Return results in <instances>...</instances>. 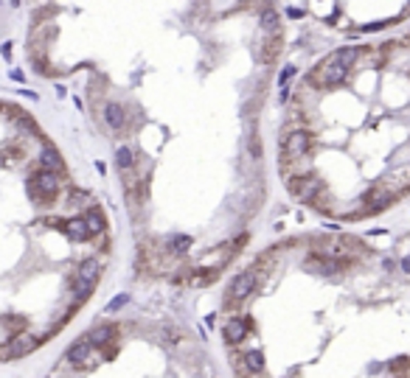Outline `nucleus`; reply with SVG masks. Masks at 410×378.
I'll use <instances>...</instances> for the list:
<instances>
[{
	"label": "nucleus",
	"instance_id": "obj_1",
	"mask_svg": "<svg viewBox=\"0 0 410 378\" xmlns=\"http://www.w3.org/2000/svg\"><path fill=\"white\" fill-rule=\"evenodd\" d=\"M28 194L34 196V199H43V202H51L53 196L59 194V188H62V179H59L56 171H48V168H40L37 174H31L26 182Z\"/></svg>",
	"mask_w": 410,
	"mask_h": 378
},
{
	"label": "nucleus",
	"instance_id": "obj_2",
	"mask_svg": "<svg viewBox=\"0 0 410 378\" xmlns=\"http://www.w3.org/2000/svg\"><path fill=\"white\" fill-rule=\"evenodd\" d=\"M256 283H259V269H256V266H253V269H245V272H239L233 280H230L228 294H225V303H228V305L245 303V300L253 294V289H256Z\"/></svg>",
	"mask_w": 410,
	"mask_h": 378
},
{
	"label": "nucleus",
	"instance_id": "obj_3",
	"mask_svg": "<svg viewBox=\"0 0 410 378\" xmlns=\"http://www.w3.org/2000/svg\"><path fill=\"white\" fill-rule=\"evenodd\" d=\"M40 345V336H31V333H14L9 342V359H23L28 353H34Z\"/></svg>",
	"mask_w": 410,
	"mask_h": 378
},
{
	"label": "nucleus",
	"instance_id": "obj_4",
	"mask_svg": "<svg viewBox=\"0 0 410 378\" xmlns=\"http://www.w3.org/2000/svg\"><path fill=\"white\" fill-rule=\"evenodd\" d=\"M222 336H225L228 345H239V342L247 336V320H242V317H230V320L222 325Z\"/></svg>",
	"mask_w": 410,
	"mask_h": 378
},
{
	"label": "nucleus",
	"instance_id": "obj_5",
	"mask_svg": "<svg viewBox=\"0 0 410 378\" xmlns=\"http://www.w3.org/2000/svg\"><path fill=\"white\" fill-rule=\"evenodd\" d=\"M90 353H93L90 339H79V342H73V345L68 347L65 359H68V362L73 364V367H85V364H87V359H90Z\"/></svg>",
	"mask_w": 410,
	"mask_h": 378
},
{
	"label": "nucleus",
	"instance_id": "obj_6",
	"mask_svg": "<svg viewBox=\"0 0 410 378\" xmlns=\"http://www.w3.org/2000/svg\"><path fill=\"white\" fill-rule=\"evenodd\" d=\"M40 168H48V171H65V160L62 154L56 152V146H51V143H45L43 152H40Z\"/></svg>",
	"mask_w": 410,
	"mask_h": 378
},
{
	"label": "nucleus",
	"instance_id": "obj_7",
	"mask_svg": "<svg viewBox=\"0 0 410 378\" xmlns=\"http://www.w3.org/2000/svg\"><path fill=\"white\" fill-rule=\"evenodd\" d=\"M62 230H65V236H68L70 241H87V238L93 236L90 227H87V221H85V216H82V219H68Z\"/></svg>",
	"mask_w": 410,
	"mask_h": 378
},
{
	"label": "nucleus",
	"instance_id": "obj_8",
	"mask_svg": "<svg viewBox=\"0 0 410 378\" xmlns=\"http://www.w3.org/2000/svg\"><path fill=\"white\" fill-rule=\"evenodd\" d=\"M104 121L110 129H124V123H127V112H124L121 104H115V101H110V104L104 107Z\"/></svg>",
	"mask_w": 410,
	"mask_h": 378
},
{
	"label": "nucleus",
	"instance_id": "obj_9",
	"mask_svg": "<svg viewBox=\"0 0 410 378\" xmlns=\"http://www.w3.org/2000/svg\"><path fill=\"white\" fill-rule=\"evenodd\" d=\"M219 269L222 266H213V269H191V275H188V286H194V289H203V286H208V283H213L217 280V275H219Z\"/></svg>",
	"mask_w": 410,
	"mask_h": 378
},
{
	"label": "nucleus",
	"instance_id": "obj_10",
	"mask_svg": "<svg viewBox=\"0 0 410 378\" xmlns=\"http://www.w3.org/2000/svg\"><path fill=\"white\" fill-rule=\"evenodd\" d=\"M239 362L247 367V373H250V375L264 373V353H261V350H247L245 356H239Z\"/></svg>",
	"mask_w": 410,
	"mask_h": 378
},
{
	"label": "nucleus",
	"instance_id": "obj_11",
	"mask_svg": "<svg viewBox=\"0 0 410 378\" xmlns=\"http://www.w3.org/2000/svg\"><path fill=\"white\" fill-rule=\"evenodd\" d=\"M79 278H85V280H90L93 286H96V280H99V275H102V261L99 258H87V261H82L79 263Z\"/></svg>",
	"mask_w": 410,
	"mask_h": 378
},
{
	"label": "nucleus",
	"instance_id": "obj_12",
	"mask_svg": "<svg viewBox=\"0 0 410 378\" xmlns=\"http://www.w3.org/2000/svg\"><path fill=\"white\" fill-rule=\"evenodd\" d=\"M85 221H87V227H90L93 236H99V233L107 230V219H104V213L99 207H87L85 210Z\"/></svg>",
	"mask_w": 410,
	"mask_h": 378
},
{
	"label": "nucleus",
	"instance_id": "obj_13",
	"mask_svg": "<svg viewBox=\"0 0 410 378\" xmlns=\"http://www.w3.org/2000/svg\"><path fill=\"white\" fill-rule=\"evenodd\" d=\"M115 333H118L115 325H99V328H93V333H90V345L93 347H104L110 339H115Z\"/></svg>",
	"mask_w": 410,
	"mask_h": 378
},
{
	"label": "nucleus",
	"instance_id": "obj_14",
	"mask_svg": "<svg viewBox=\"0 0 410 378\" xmlns=\"http://www.w3.org/2000/svg\"><path fill=\"white\" fill-rule=\"evenodd\" d=\"M90 294H93V283L76 275V278H73V297H76V305H82L85 300H90Z\"/></svg>",
	"mask_w": 410,
	"mask_h": 378
},
{
	"label": "nucleus",
	"instance_id": "obj_15",
	"mask_svg": "<svg viewBox=\"0 0 410 378\" xmlns=\"http://www.w3.org/2000/svg\"><path fill=\"white\" fill-rule=\"evenodd\" d=\"M115 165H118V171H121V174L132 171V168H135V154H132V149H127V146L118 149V152H115Z\"/></svg>",
	"mask_w": 410,
	"mask_h": 378
},
{
	"label": "nucleus",
	"instance_id": "obj_16",
	"mask_svg": "<svg viewBox=\"0 0 410 378\" xmlns=\"http://www.w3.org/2000/svg\"><path fill=\"white\" fill-rule=\"evenodd\" d=\"M14 123L20 126V129H26L28 135H31V137H43V132H40V126H37V121H34L31 115H26V112H23V110H20V115L14 118Z\"/></svg>",
	"mask_w": 410,
	"mask_h": 378
},
{
	"label": "nucleus",
	"instance_id": "obj_17",
	"mask_svg": "<svg viewBox=\"0 0 410 378\" xmlns=\"http://www.w3.org/2000/svg\"><path fill=\"white\" fill-rule=\"evenodd\" d=\"M247 152H250V160H261V140L256 135V126L250 129V137H247Z\"/></svg>",
	"mask_w": 410,
	"mask_h": 378
},
{
	"label": "nucleus",
	"instance_id": "obj_18",
	"mask_svg": "<svg viewBox=\"0 0 410 378\" xmlns=\"http://www.w3.org/2000/svg\"><path fill=\"white\" fill-rule=\"evenodd\" d=\"M188 247H191V238L188 236H180V238H171L169 241V252H174V255H183Z\"/></svg>",
	"mask_w": 410,
	"mask_h": 378
},
{
	"label": "nucleus",
	"instance_id": "obj_19",
	"mask_svg": "<svg viewBox=\"0 0 410 378\" xmlns=\"http://www.w3.org/2000/svg\"><path fill=\"white\" fill-rule=\"evenodd\" d=\"M388 370H391V373H402V375H405L410 370V356H396L394 362H388Z\"/></svg>",
	"mask_w": 410,
	"mask_h": 378
},
{
	"label": "nucleus",
	"instance_id": "obj_20",
	"mask_svg": "<svg viewBox=\"0 0 410 378\" xmlns=\"http://www.w3.org/2000/svg\"><path fill=\"white\" fill-rule=\"evenodd\" d=\"M127 303H129V294H118L115 300H110V303H107V314H115V311L124 308Z\"/></svg>",
	"mask_w": 410,
	"mask_h": 378
},
{
	"label": "nucleus",
	"instance_id": "obj_21",
	"mask_svg": "<svg viewBox=\"0 0 410 378\" xmlns=\"http://www.w3.org/2000/svg\"><path fill=\"white\" fill-rule=\"evenodd\" d=\"M87 202H90V194H85V191H73V194H70V205L87 207Z\"/></svg>",
	"mask_w": 410,
	"mask_h": 378
},
{
	"label": "nucleus",
	"instance_id": "obj_22",
	"mask_svg": "<svg viewBox=\"0 0 410 378\" xmlns=\"http://www.w3.org/2000/svg\"><path fill=\"white\" fill-rule=\"evenodd\" d=\"M292 76H295V68H284L281 76H278V84H281V87H287V84L292 81Z\"/></svg>",
	"mask_w": 410,
	"mask_h": 378
},
{
	"label": "nucleus",
	"instance_id": "obj_23",
	"mask_svg": "<svg viewBox=\"0 0 410 378\" xmlns=\"http://www.w3.org/2000/svg\"><path fill=\"white\" fill-rule=\"evenodd\" d=\"M3 59H11V42H3Z\"/></svg>",
	"mask_w": 410,
	"mask_h": 378
},
{
	"label": "nucleus",
	"instance_id": "obj_24",
	"mask_svg": "<svg viewBox=\"0 0 410 378\" xmlns=\"http://www.w3.org/2000/svg\"><path fill=\"white\" fill-rule=\"evenodd\" d=\"M11 6H20V0H11Z\"/></svg>",
	"mask_w": 410,
	"mask_h": 378
}]
</instances>
